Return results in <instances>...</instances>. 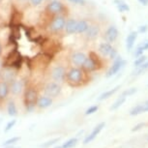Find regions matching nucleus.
I'll return each instance as SVG.
<instances>
[{"instance_id": "nucleus-37", "label": "nucleus", "mask_w": 148, "mask_h": 148, "mask_svg": "<svg viewBox=\"0 0 148 148\" xmlns=\"http://www.w3.org/2000/svg\"><path fill=\"white\" fill-rule=\"evenodd\" d=\"M69 1L77 5H82V6H85V4H86L85 0H69Z\"/></svg>"}, {"instance_id": "nucleus-9", "label": "nucleus", "mask_w": 148, "mask_h": 148, "mask_svg": "<svg viewBox=\"0 0 148 148\" xmlns=\"http://www.w3.org/2000/svg\"><path fill=\"white\" fill-rule=\"evenodd\" d=\"M38 99L37 91L34 88H27L24 93V105H34L36 106V102Z\"/></svg>"}, {"instance_id": "nucleus-47", "label": "nucleus", "mask_w": 148, "mask_h": 148, "mask_svg": "<svg viewBox=\"0 0 148 148\" xmlns=\"http://www.w3.org/2000/svg\"><path fill=\"white\" fill-rule=\"evenodd\" d=\"M147 86H148V84H147Z\"/></svg>"}, {"instance_id": "nucleus-34", "label": "nucleus", "mask_w": 148, "mask_h": 148, "mask_svg": "<svg viewBox=\"0 0 148 148\" xmlns=\"http://www.w3.org/2000/svg\"><path fill=\"white\" fill-rule=\"evenodd\" d=\"M143 52H144V49H142V47H141L140 46H138V47L136 49L135 52H134V56H135V57L136 58V57H138V56H140V55L143 54Z\"/></svg>"}, {"instance_id": "nucleus-35", "label": "nucleus", "mask_w": 148, "mask_h": 148, "mask_svg": "<svg viewBox=\"0 0 148 148\" xmlns=\"http://www.w3.org/2000/svg\"><path fill=\"white\" fill-rule=\"evenodd\" d=\"M117 56H118V51H117L116 49L112 47V49H111V51H110V55H108V57H110V60H114Z\"/></svg>"}, {"instance_id": "nucleus-26", "label": "nucleus", "mask_w": 148, "mask_h": 148, "mask_svg": "<svg viewBox=\"0 0 148 148\" xmlns=\"http://www.w3.org/2000/svg\"><path fill=\"white\" fill-rule=\"evenodd\" d=\"M21 15L19 14V12H18V11H16V12L13 13L12 15V26L13 25H18L19 22H21Z\"/></svg>"}, {"instance_id": "nucleus-33", "label": "nucleus", "mask_w": 148, "mask_h": 148, "mask_svg": "<svg viewBox=\"0 0 148 148\" xmlns=\"http://www.w3.org/2000/svg\"><path fill=\"white\" fill-rule=\"evenodd\" d=\"M136 91H138V90H136V88H130V89H128V90L123 92L122 95H123V96H125V97H129V96H132V95L135 94Z\"/></svg>"}, {"instance_id": "nucleus-30", "label": "nucleus", "mask_w": 148, "mask_h": 148, "mask_svg": "<svg viewBox=\"0 0 148 148\" xmlns=\"http://www.w3.org/2000/svg\"><path fill=\"white\" fill-rule=\"evenodd\" d=\"M19 139H21L19 136H14V138H11L9 139H7V140L4 142L3 146H7V145H13V144L16 143V142H18Z\"/></svg>"}, {"instance_id": "nucleus-45", "label": "nucleus", "mask_w": 148, "mask_h": 148, "mask_svg": "<svg viewBox=\"0 0 148 148\" xmlns=\"http://www.w3.org/2000/svg\"><path fill=\"white\" fill-rule=\"evenodd\" d=\"M54 148H62V147H61V146H55Z\"/></svg>"}, {"instance_id": "nucleus-15", "label": "nucleus", "mask_w": 148, "mask_h": 148, "mask_svg": "<svg viewBox=\"0 0 148 148\" xmlns=\"http://www.w3.org/2000/svg\"><path fill=\"white\" fill-rule=\"evenodd\" d=\"M105 127V123L104 122H102V123H100L98 126H96L94 128V130L92 131V133L90 134L89 136H87L86 138H84V140H83V143L84 144H87V143H89L90 141H92L93 139L96 138V136L99 135L100 134V132L103 130V128Z\"/></svg>"}, {"instance_id": "nucleus-2", "label": "nucleus", "mask_w": 148, "mask_h": 148, "mask_svg": "<svg viewBox=\"0 0 148 148\" xmlns=\"http://www.w3.org/2000/svg\"><path fill=\"white\" fill-rule=\"evenodd\" d=\"M101 66V58H100L96 53L91 52L90 55L87 56L86 60L84 61L82 69L85 72H93Z\"/></svg>"}, {"instance_id": "nucleus-5", "label": "nucleus", "mask_w": 148, "mask_h": 148, "mask_svg": "<svg viewBox=\"0 0 148 148\" xmlns=\"http://www.w3.org/2000/svg\"><path fill=\"white\" fill-rule=\"evenodd\" d=\"M51 77L54 82H56L58 83L64 82V79H66V68L62 65H58L55 66L54 68H52L51 70Z\"/></svg>"}, {"instance_id": "nucleus-31", "label": "nucleus", "mask_w": 148, "mask_h": 148, "mask_svg": "<svg viewBox=\"0 0 148 148\" xmlns=\"http://www.w3.org/2000/svg\"><path fill=\"white\" fill-rule=\"evenodd\" d=\"M58 140H59V138H53V139H51V140L47 141L46 143L42 144V145H41V147H42V148H47V147L51 146V145H53V144H55V143H57Z\"/></svg>"}, {"instance_id": "nucleus-41", "label": "nucleus", "mask_w": 148, "mask_h": 148, "mask_svg": "<svg viewBox=\"0 0 148 148\" xmlns=\"http://www.w3.org/2000/svg\"><path fill=\"white\" fill-rule=\"evenodd\" d=\"M143 126H144V124H143V123H140V124H138V125H136V126H135V128H134V129H133L132 131H133V132H135V131H138V130H139L141 127H143Z\"/></svg>"}, {"instance_id": "nucleus-42", "label": "nucleus", "mask_w": 148, "mask_h": 148, "mask_svg": "<svg viewBox=\"0 0 148 148\" xmlns=\"http://www.w3.org/2000/svg\"><path fill=\"white\" fill-rule=\"evenodd\" d=\"M138 2H140L143 6H147L148 5V0H138Z\"/></svg>"}, {"instance_id": "nucleus-21", "label": "nucleus", "mask_w": 148, "mask_h": 148, "mask_svg": "<svg viewBox=\"0 0 148 148\" xmlns=\"http://www.w3.org/2000/svg\"><path fill=\"white\" fill-rule=\"evenodd\" d=\"M113 3L116 5L117 9L120 13H124V12H129L130 7L126 2H124L123 0H114Z\"/></svg>"}, {"instance_id": "nucleus-19", "label": "nucleus", "mask_w": 148, "mask_h": 148, "mask_svg": "<svg viewBox=\"0 0 148 148\" xmlns=\"http://www.w3.org/2000/svg\"><path fill=\"white\" fill-rule=\"evenodd\" d=\"M89 22L86 19H79L77 21V27H76V34H84L86 30L89 27Z\"/></svg>"}, {"instance_id": "nucleus-25", "label": "nucleus", "mask_w": 148, "mask_h": 148, "mask_svg": "<svg viewBox=\"0 0 148 148\" xmlns=\"http://www.w3.org/2000/svg\"><path fill=\"white\" fill-rule=\"evenodd\" d=\"M125 101H126V97L123 96V95H121V96H120L118 99H117L116 101H115V103H114V104L110 107V110H117V108H120L123 104H124Z\"/></svg>"}, {"instance_id": "nucleus-7", "label": "nucleus", "mask_w": 148, "mask_h": 148, "mask_svg": "<svg viewBox=\"0 0 148 148\" xmlns=\"http://www.w3.org/2000/svg\"><path fill=\"white\" fill-rule=\"evenodd\" d=\"M126 64V61H125L121 56H117L115 59L113 60L112 66L110 67V70H108V74H107V77H112L115 74H117L120 70L123 68V66Z\"/></svg>"}, {"instance_id": "nucleus-8", "label": "nucleus", "mask_w": 148, "mask_h": 148, "mask_svg": "<svg viewBox=\"0 0 148 148\" xmlns=\"http://www.w3.org/2000/svg\"><path fill=\"white\" fill-rule=\"evenodd\" d=\"M86 58H87V55H86L84 52L77 51L71 54V56H70V62L75 67L82 68L84 61L86 60Z\"/></svg>"}, {"instance_id": "nucleus-44", "label": "nucleus", "mask_w": 148, "mask_h": 148, "mask_svg": "<svg viewBox=\"0 0 148 148\" xmlns=\"http://www.w3.org/2000/svg\"><path fill=\"white\" fill-rule=\"evenodd\" d=\"M2 54V46H1V43H0V56Z\"/></svg>"}, {"instance_id": "nucleus-38", "label": "nucleus", "mask_w": 148, "mask_h": 148, "mask_svg": "<svg viewBox=\"0 0 148 148\" xmlns=\"http://www.w3.org/2000/svg\"><path fill=\"white\" fill-rule=\"evenodd\" d=\"M148 30V26L146 24H144V25H140L138 27V33H141V34H143V33L147 32Z\"/></svg>"}, {"instance_id": "nucleus-23", "label": "nucleus", "mask_w": 148, "mask_h": 148, "mask_svg": "<svg viewBox=\"0 0 148 148\" xmlns=\"http://www.w3.org/2000/svg\"><path fill=\"white\" fill-rule=\"evenodd\" d=\"M7 111H8V114L11 116H16V114H18V110H16V104L14 101H10L9 103H8Z\"/></svg>"}, {"instance_id": "nucleus-36", "label": "nucleus", "mask_w": 148, "mask_h": 148, "mask_svg": "<svg viewBox=\"0 0 148 148\" xmlns=\"http://www.w3.org/2000/svg\"><path fill=\"white\" fill-rule=\"evenodd\" d=\"M16 121L15 119L12 120V121H10V122L6 125V128H5V130H4L5 132H9V131H10L11 129H12V128L16 125Z\"/></svg>"}, {"instance_id": "nucleus-6", "label": "nucleus", "mask_w": 148, "mask_h": 148, "mask_svg": "<svg viewBox=\"0 0 148 148\" xmlns=\"http://www.w3.org/2000/svg\"><path fill=\"white\" fill-rule=\"evenodd\" d=\"M64 9H65V6L59 0H52L47 6V12L55 16L61 15V13L63 12Z\"/></svg>"}, {"instance_id": "nucleus-17", "label": "nucleus", "mask_w": 148, "mask_h": 148, "mask_svg": "<svg viewBox=\"0 0 148 148\" xmlns=\"http://www.w3.org/2000/svg\"><path fill=\"white\" fill-rule=\"evenodd\" d=\"M138 31H132L128 35V37L126 39V49L128 51H131L133 49L136 39H138Z\"/></svg>"}, {"instance_id": "nucleus-39", "label": "nucleus", "mask_w": 148, "mask_h": 148, "mask_svg": "<svg viewBox=\"0 0 148 148\" xmlns=\"http://www.w3.org/2000/svg\"><path fill=\"white\" fill-rule=\"evenodd\" d=\"M139 46H140L142 49H144V51H147V49H148V40H145L144 42H142V43L139 45Z\"/></svg>"}, {"instance_id": "nucleus-43", "label": "nucleus", "mask_w": 148, "mask_h": 148, "mask_svg": "<svg viewBox=\"0 0 148 148\" xmlns=\"http://www.w3.org/2000/svg\"><path fill=\"white\" fill-rule=\"evenodd\" d=\"M146 111H148V105L143 104V112H146Z\"/></svg>"}, {"instance_id": "nucleus-28", "label": "nucleus", "mask_w": 148, "mask_h": 148, "mask_svg": "<svg viewBox=\"0 0 148 148\" xmlns=\"http://www.w3.org/2000/svg\"><path fill=\"white\" fill-rule=\"evenodd\" d=\"M142 112H143V105H138V106H136V107L134 108L133 110L130 111V114L132 116H134V115L140 114Z\"/></svg>"}, {"instance_id": "nucleus-13", "label": "nucleus", "mask_w": 148, "mask_h": 148, "mask_svg": "<svg viewBox=\"0 0 148 148\" xmlns=\"http://www.w3.org/2000/svg\"><path fill=\"white\" fill-rule=\"evenodd\" d=\"M76 27H77V19L75 18L66 19L65 26H64V31H65L66 34L68 35L76 34Z\"/></svg>"}, {"instance_id": "nucleus-24", "label": "nucleus", "mask_w": 148, "mask_h": 148, "mask_svg": "<svg viewBox=\"0 0 148 148\" xmlns=\"http://www.w3.org/2000/svg\"><path fill=\"white\" fill-rule=\"evenodd\" d=\"M136 70L133 72V76H138V75L142 74L143 72H145L148 69V60H146L143 64H141L140 66L136 67Z\"/></svg>"}, {"instance_id": "nucleus-12", "label": "nucleus", "mask_w": 148, "mask_h": 148, "mask_svg": "<svg viewBox=\"0 0 148 148\" xmlns=\"http://www.w3.org/2000/svg\"><path fill=\"white\" fill-rule=\"evenodd\" d=\"M1 79H3L7 83H10L14 79H16L15 69L12 68V67H4L3 71L1 73Z\"/></svg>"}, {"instance_id": "nucleus-32", "label": "nucleus", "mask_w": 148, "mask_h": 148, "mask_svg": "<svg viewBox=\"0 0 148 148\" xmlns=\"http://www.w3.org/2000/svg\"><path fill=\"white\" fill-rule=\"evenodd\" d=\"M99 110V106H92V107L88 108L85 111V115H90V114L95 113L96 111Z\"/></svg>"}, {"instance_id": "nucleus-40", "label": "nucleus", "mask_w": 148, "mask_h": 148, "mask_svg": "<svg viewBox=\"0 0 148 148\" xmlns=\"http://www.w3.org/2000/svg\"><path fill=\"white\" fill-rule=\"evenodd\" d=\"M42 1L43 0H30V2H31L33 6H38V5H40L42 3Z\"/></svg>"}, {"instance_id": "nucleus-4", "label": "nucleus", "mask_w": 148, "mask_h": 148, "mask_svg": "<svg viewBox=\"0 0 148 148\" xmlns=\"http://www.w3.org/2000/svg\"><path fill=\"white\" fill-rule=\"evenodd\" d=\"M61 92V86L56 82H49L45 86V94L51 98H56Z\"/></svg>"}, {"instance_id": "nucleus-3", "label": "nucleus", "mask_w": 148, "mask_h": 148, "mask_svg": "<svg viewBox=\"0 0 148 148\" xmlns=\"http://www.w3.org/2000/svg\"><path fill=\"white\" fill-rule=\"evenodd\" d=\"M66 18L63 15H56L53 18L51 21L49 23V29L52 32H60L64 30L65 26Z\"/></svg>"}, {"instance_id": "nucleus-27", "label": "nucleus", "mask_w": 148, "mask_h": 148, "mask_svg": "<svg viewBox=\"0 0 148 148\" xmlns=\"http://www.w3.org/2000/svg\"><path fill=\"white\" fill-rule=\"evenodd\" d=\"M77 142V138H71V139H69L68 141H66L61 147H62V148H73L74 146H76Z\"/></svg>"}, {"instance_id": "nucleus-29", "label": "nucleus", "mask_w": 148, "mask_h": 148, "mask_svg": "<svg viewBox=\"0 0 148 148\" xmlns=\"http://www.w3.org/2000/svg\"><path fill=\"white\" fill-rule=\"evenodd\" d=\"M146 60H147V57L142 54V55H140V56L136 58L135 62H134V65H135V67H138V66H140L141 64H143Z\"/></svg>"}, {"instance_id": "nucleus-14", "label": "nucleus", "mask_w": 148, "mask_h": 148, "mask_svg": "<svg viewBox=\"0 0 148 148\" xmlns=\"http://www.w3.org/2000/svg\"><path fill=\"white\" fill-rule=\"evenodd\" d=\"M9 88H10V91L12 92L14 95H18L22 92L23 84H22L21 80L14 79L13 82H11L9 83Z\"/></svg>"}, {"instance_id": "nucleus-1", "label": "nucleus", "mask_w": 148, "mask_h": 148, "mask_svg": "<svg viewBox=\"0 0 148 148\" xmlns=\"http://www.w3.org/2000/svg\"><path fill=\"white\" fill-rule=\"evenodd\" d=\"M84 71L79 67H72L66 74L67 82L72 86L82 85V83L84 82Z\"/></svg>"}, {"instance_id": "nucleus-10", "label": "nucleus", "mask_w": 148, "mask_h": 148, "mask_svg": "<svg viewBox=\"0 0 148 148\" xmlns=\"http://www.w3.org/2000/svg\"><path fill=\"white\" fill-rule=\"evenodd\" d=\"M100 29H101V27H100L99 24H97V23L90 24L88 29L86 30V32L84 33L86 40L93 41L95 39H97L98 36L100 34Z\"/></svg>"}, {"instance_id": "nucleus-11", "label": "nucleus", "mask_w": 148, "mask_h": 148, "mask_svg": "<svg viewBox=\"0 0 148 148\" xmlns=\"http://www.w3.org/2000/svg\"><path fill=\"white\" fill-rule=\"evenodd\" d=\"M119 35V31L115 25H110L105 32V39L106 41L110 44H113L117 40Z\"/></svg>"}, {"instance_id": "nucleus-46", "label": "nucleus", "mask_w": 148, "mask_h": 148, "mask_svg": "<svg viewBox=\"0 0 148 148\" xmlns=\"http://www.w3.org/2000/svg\"><path fill=\"white\" fill-rule=\"evenodd\" d=\"M145 104H146V105H148V100H147L146 102H145Z\"/></svg>"}, {"instance_id": "nucleus-18", "label": "nucleus", "mask_w": 148, "mask_h": 148, "mask_svg": "<svg viewBox=\"0 0 148 148\" xmlns=\"http://www.w3.org/2000/svg\"><path fill=\"white\" fill-rule=\"evenodd\" d=\"M9 92H10L9 83H7L3 79H0V102L4 101L6 99L8 95H9Z\"/></svg>"}, {"instance_id": "nucleus-20", "label": "nucleus", "mask_w": 148, "mask_h": 148, "mask_svg": "<svg viewBox=\"0 0 148 148\" xmlns=\"http://www.w3.org/2000/svg\"><path fill=\"white\" fill-rule=\"evenodd\" d=\"M112 45L110 43H108V42H104V43H102L101 45L99 46V52L102 54V56L104 57H108V55H110L111 49H112Z\"/></svg>"}, {"instance_id": "nucleus-16", "label": "nucleus", "mask_w": 148, "mask_h": 148, "mask_svg": "<svg viewBox=\"0 0 148 148\" xmlns=\"http://www.w3.org/2000/svg\"><path fill=\"white\" fill-rule=\"evenodd\" d=\"M52 105V98L49 96H42L39 97L36 102V107H38L39 108H47L49 107H51Z\"/></svg>"}, {"instance_id": "nucleus-22", "label": "nucleus", "mask_w": 148, "mask_h": 148, "mask_svg": "<svg viewBox=\"0 0 148 148\" xmlns=\"http://www.w3.org/2000/svg\"><path fill=\"white\" fill-rule=\"evenodd\" d=\"M120 89V85H117L116 87H114L113 89H111V90H108V91H106L105 93H103L101 96L98 98V100L99 101H103V100H106V99H108L110 97L112 96L113 94H115L117 91H118Z\"/></svg>"}]
</instances>
